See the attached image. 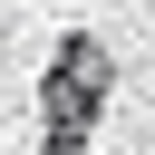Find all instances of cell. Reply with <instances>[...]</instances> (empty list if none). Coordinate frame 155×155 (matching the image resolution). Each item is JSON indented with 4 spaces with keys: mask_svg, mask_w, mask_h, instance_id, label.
Listing matches in <instances>:
<instances>
[{
    "mask_svg": "<svg viewBox=\"0 0 155 155\" xmlns=\"http://www.w3.org/2000/svg\"><path fill=\"white\" fill-rule=\"evenodd\" d=\"M107 107H116V48L97 29H68L39 68V136H97Z\"/></svg>",
    "mask_w": 155,
    "mask_h": 155,
    "instance_id": "cell-1",
    "label": "cell"
},
{
    "mask_svg": "<svg viewBox=\"0 0 155 155\" xmlns=\"http://www.w3.org/2000/svg\"><path fill=\"white\" fill-rule=\"evenodd\" d=\"M97 136H39V155H87Z\"/></svg>",
    "mask_w": 155,
    "mask_h": 155,
    "instance_id": "cell-2",
    "label": "cell"
}]
</instances>
